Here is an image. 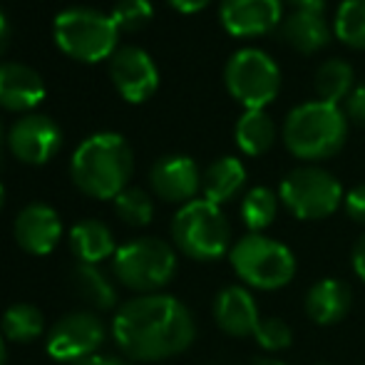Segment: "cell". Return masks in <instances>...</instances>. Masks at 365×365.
I'll list each match as a JSON object with an SVG mask.
<instances>
[{
	"mask_svg": "<svg viewBox=\"0 0 365 365\" xmlns=\"http://www.w3.org/2000/svg\"><path fill=\"white\" fill-rule=\"evenodd\" d=\"M112 336L130 361H167L192 346L197 323L179 298L147 293L117 311Z\"/></svg>",
	"mask_w": 365,
	"mask_h": 365,
	"instance_id": "cell-1",
	"label": "cell"
},
{
	"mask_svg": "<svg viewBox=\"0 0 365 365\" xmlns=\"http://www.w3.org/2000/svg\"><path fill=\"white\" fill-rule=\"evenodd\" d=\"M73 182L82 194L95 199H115L130 184L135 154L125 137L115 132L92 135L73 154Z\"/></svg>",
	"mask_w": 365,
	"mask_h": 365,
	"instance_id": "cell-2",
	"label": "cell"
},
{
	"mask_svg": "<svg viewBox=\"0 0 365 365\" xmlns=\"http://www.w3.org/2000/svg\"><path fill=\"white\" fill-rule=\"evenodd\" d=\"M348 140V117L323 100L293 107L284 122V145L296 159L323 162L336 157Z\"/></svg>",
	"mask_w": 365,
	"mask_h": 365,
	"instance_id": "cell-3",
	"label": "cell"
},
{
	"mask_svg": "<svg viewBox=\"0 0 365 365\" xmlns=\"http://www.w3.org/2000/svg\"><path fill=\"white\" fill-rule=\"evenodd\" d=\"M229 261L246 286L259 291H279L296 276V256L286 244L266 234H246L231 246Z\"/></svg>",
	"mask_w": 365,
	"mask_h": 365,
	"instance_id": "cell-4",
	"label": "cell"
},
{
	"mask_svg": "<svg viewBox=\"0 0 365 365\" xmlns=\"http://www.w3.org/2000/svg\"><path fill=\"white\" fill-rule=\"evenodd\" d=\"M172 239L184 256L209 264L231 251V226L221 207L207 199H194L174 214Z\"/></svg>",
	"mask_w": 365,
	"mask_h": 365,
	"instance_id": "cell-5",
	"label": "cell"
},
{
	"mask_svg": "<svg viewBox=\"0 0 365 365\" xmlns=\"http://www.w3.org/2000/svg\"><path fill=\"white\" fill-rule=\"evenodd\" d=\"M115 276L122 286L142 293H159L177 274V251L157 236L127 241L115 251Z\"/></svg>",
	"mask_w": 365,
	"mask_h": 365,
	"instance_id": "cell-6",
	"label": "cell"
},
{
	"mask_svg": "<svg viewBox=\"0 0 365 365\" xmlns=\"http://www.w3.org/2000/svg\"><path fill=\"white\" fill-rule=\"evenodd\" d=\"M120 28L112 15L95 8H70L55 20V43L80 63H100L117 53Z\"/></svg>",
	"mask_w": 365,
	"mask_h": 365,
	"instance_id": "cell-7",
	"label": "cell"
},
{
	"mask_svg": "<svg viewBox=\"0 0 365 365\" xmlns=\"http://www.w3.org/2000/svg\"><path fill=\"white\" fill-rule=\"evenodd\" d=\"M224 82L229 95L246 110H266L281 90V70L264 50L244 48L229 58Z\"/></svg>",
	"mask_w": 365,
	"mask_h": 365,
	"instance_id": "cell-8",
	"label": "cell"
},
{
	"mask_svg": "<svg viewBox=\"0 0 365 365\" xmlns=\"http://www.w3.org/2000/svg\"><path fill=\"white\" fill-rule=\"evenodd\" d=\"M284 207L301 221H318L336 214L343 202V187L321 167H298L284 177L279 187Z\"/></svg>",
	"mask_w": 365,
	"mask_h": 365,
	"instance_id": "cell-9",
	"label": "cell"
},
{
	"mask_svg": "<svg viewBox=\"0 0 365 365\" xmlns=\"http://www.w3.org/2000/svg\"><path fill=\"white\" fill-rule=\"evenodd\" d=\"M102 343H105V323L90 311H75L55 323L45 348L55 361H80L95 356Z\"/></svg>",
	"mask_w": 365,
	"mask_h": 365,
	"instance_id": "cell-10",
	"label": "cell"
},
{
	"mask_svg": "<svg viewBox=\"0 0 365 365\" xmlns=\"http://www.w3.org/2000/svg\"><path fill=\"white\" fill-rule=\"evenodd\" d=\"M110 77L117 92L132 105L147 102L159 87V70L154 60L147 55V50L135 45L117 48V53L110 58Z\"/></svg>",
	"mask_w": 365,
	"mask_h": 365,
	"instance_id": "cell-11",
	"label": "cell"
},
{
	"mask_svg": "<svg viewBox=\"0 0 365 365\" xmlns=\"http://www.w3.org/2000/svg\"><path fill=\"white\" fill-rule=\"evenodd\" d=\"M8 145L13 154L25 164H45L58 154L60 145H63V135L55 120L48 115H23L13 127H10Z\"/></svg>",
	"mask_w": 365,
	"mask_h": 365,
	"instance_id": "cell-12",
	"label": "cell"
},
{
	"mask_svg": "<svg viewBox=\"0 0 365 365\" xmlns=\"http://www.w3.org/2000/svg\"><path fill=\"white\" fill-rule=\"evenodd\" d=\"M219 20L234 38H259L284 20L281 0H221Z\"/></svg>",
	"mask_w": 365,
	"mask_h": 365,
	"instance_id": "cell-13",
	"label": "cell"
},
{
	"mask_svg": "<svg viewBox=\"0 0 365 365\" xmlns=\"http://www.w3.org/2000/svg\"><path fill=\"white\" fill-rule=\"evenodd\" d=\"M149 184L159 199L184 207V204L194 202L197 192L202 189V172L194 159L184 157V154H169L152 167Z\"/></svg>",
	"mask_w": 365,
	"mask_h": 365,
	"instance_id": "cell-14",
	"label": "cell"
},
{
	"mask_svg": "<svg viewBox=\"0 0 365 365\" xmlns=\"http://www.w3.org/2000/svg\"><path fill=\"white\" fill-rule=\"evenodd\" d=\"M13 231L20 249L33 256H45L58 246L60 236H63V224L53 207L35 202L20 209Z\"/></svg>",
	"mask_w": 365,
	"mask_h": 365,
	"instance_id": "cell-15",
	"label": "cell"
},
{
	"mask_svg": "<svg viewBox=\"0 0 365 365\" xmlns=\"http://www.w3.org/2000/svg\"><path fill=\"white\" fill-rule=\"evenodd\" d=\"M214 321L226 336L246 338L256 333L261 316L254 296L244 286H226L214 298Z\"/></svg>",
	"mask_w": 365,
	"mask_h": 365,
	"instance_id": "cell-16",
	"label": "cell"
},
{
	"mask_svg": "<svg viewBox=\"0 0 365 365\" xmlns=\"http://www.w3.org/2000/svg\"><path fill=\"white\" fill-rule=\"evenodd\" d=\"M45 100V82L38 70L23 63H0V107L30 112Z\"/></svg>",
	"mask_w": 365,
	"mask_h": 365,
	"instance_id": "cell-17",
	"label": "cell"
},
{
	"mask_svg": "<svg viewBox=\"0 0 365 365\" xmlns=\"http://www.w3.org/2000/svg\"><path fill=\"white\" fill-rule=\"evenodd\" d=\"M306 316L316 326H336L351 313L353 291L341 279H321L306 293Z\"/></svg>",
	"mask_w": 365,
	"mask_h": 365,
	"instance_id": "cell-18",
	"label": "cell"
},
{
	"mask_svg": "<svg viewBox=\"0 0 365 365\" xmlns=\"http://www.w3.org/2000/svg\"><path fill=\"white\" fill-rule=\"evenodd\" d=\"M279 35L284 43L303 55H313L328 48L333 33L321 10H293L279 25Z\"/></svg>",
	"mask_w": 365,
	"mask_h": 365,
	"instance_id": "cell-19",
	"label": "cell"
},
{
	"mask_svg": "<svg viewBox=\"0 0 365 365\" xmlns=\"http://www.w3.org/2000/svg\"><path fill=\"white\" fill-rule=\"evenodd\" d=\"M244 184H246V167L236 157H219L217 162L209 164L202 177L204 199L217 204V207L236 199V194L244 189Z\"/></svg>",
	"mask_w": 365,
	"mask_h": 365,
	"instance_id": "cell-20",
	"label": "cell"
},
{
	"mask_svg": "<svg viewBox=\"0 0 365 365\" xmlns=\"http://www.w3.org/2000/svg\"><path fill=\"white\" fill-rule=\"evenodd\" d=\"M70 244H73L75 256L82 264H100V261L115 256V236L110 226L97 219H85L73 226L70 231Z\"/></svg>",
	"mask_w": 365,
	"mask_h": 365,
	"instance_id": "cell-21",
	"label": "cell"
},
{
	"mask_svg": "<svg viewBox=\"0 0 365 365\" xmlns=\"http://www.w3.org/2000/svg\"><path fill=\"white\" fill-rule=\"evenodd\" d=\"M236 145L249 157H261L276 142V125L264 110H246L236 122Z\"/></svg>",
	"mask_w": 365,
	"mask_h": 365,
	"instance_id": "cell-22",
	"label": "cell"
},
{
	"mask_svg": "<svg viewBox=\"0 0 365 365\" xmlns=\"http://www.w3.org/2000/svg\"><path fill=\"white\" fill-rule=\"evenodd\" d=\"M353 68L341 58H331L316 70V95L318 100L328 102V105H341L343 100H348V95L353 92Z\"/></svg>",
	"mask_w": 365,
	"mask_h": 365,
	"instance_id": "cell-23",
	"label": "cell"
},
{
	"mask_svg": "<svg viewBox=\"0 0 365 365\" xmlns=\"http://www.w3.org/2000/svg\"><path fill=\"white\" fill-rule=\"evenodd\" d=\"M281 197L269 187H254L246 192L241 202V219L251 234H264L279 217Z\"/></svg>",
	"mask_w": 365,
	"mask_h": 365,
	"instance_id": "cell-24",
	"label": "cell"
},
{
	"mask_svg": "<svg viewBox=\"0 0 365 365\" xmlns=\"http://www.w3.org/2000/svg\"><path fill=\"white\" fill-rule=\"evenodd\" d=\"M73 286L80 293V298H85L90 306L100 308V311H110L117 303V291L110 284L105 274L97 269L95 264H80L73 271Z\"/></svg>",
	"mask_w": 365,
	"mask_h": 365,
	"instance_id": "cell-25",
	"label": "cell"
},
{
	"mask_svg": "<svg viewBox=\"0 0 365 365\" xmlns=\"http://www.w3.org/2000/svg\"><path fill=\"white\" fill-rule=\"evenodd\" d=\"M0 328H3V336L8 338L10 343H30L43 333L45 318H43V313L35 306H30V303H15V306H10L8 311L3 313Z\"/></svg>",
	"mask_w": 365,
	"mask_h": 365,
	"instance_id": "cell-26",
	"label": "cell"
},
{
	"mask_svg": "<svg viewBox=\"0 0 365 365\" xmlns=\"http://www.w3.org/2000/svg\"><path fill=\"white\" fill-rule=\"evenodd\" d=\"M333 35L348 48L365 50V0H343L338 5Z\"/></svg>",
	"mask_w": 365,
	"mask_h": 365,
	"instance_id": "cell-27",
	"label": "cell"
},
{
	"mask_svg": "<svg viewBox=\"0 0 365 365\" xmlns=\"http://www.w3.org/2000/svg\"><path fill=\"white\" fill-rule=\"evenodd\" d=\"M115 214L130 226H147L154 217V202L145 189L127 187L115 197Z\"/></svg>",
	"mask_w": 365,
	"mask_h": 365,
	"instance_id": "cell-28",
	"label": "cell"
},
{
	"mask_svg": "<svg viewBox=\"0 0 365 365\" xmlns=\"http://www.w3.org/2000/svg\"><path fill=\"white\" fill-rule=\"evenodd\" d=\"M112 20L120 30L125 33H135L149 25L154 15V8L149 0H117V5L112 8Z\"/></svg>",
	"mask_w": 365,
	"mask_h": 365,
	"instance_id": "cell-29",
	"label": "cell"
},
{
	"mask_svg": "<svg viewBox=\"0 0 365 365\" xmlns=\"http://www.w3.org/2000/svg\"><path fill=\"white\" fill-rule=\"evenodd\" d=\"M254 338H256V343L264 348V351L276 353V351H286V348H291L293 331H291V326L284 321V318L269 316V318H261Z\"/></svg>",
	"mask_w": 365,
	"mask_h": 365,
	"instance_id": "cell-30",
	"label": "cell"
},
{
	"mask_svg": "<svg viewBox=\"0 0 365 365\" xmlns=\"http://www.w3.org/2000/svg\"><path fill=\"white\" fill-rule=\"evenodd\" d=\"M343 207H346V214L351 217L356 224L365 226V184H358L343 199Z\"/></svg>",
	"mask_w": 365,
	"mask_h": 365,
	"instance_id": "cell-31",
	"label": "cell"
},
{
	"mask_svg": "<svg viewBox=\"0 0 365 365\" xmlns=\"http://www.w3.org/2000/svg\"><path fill=\"white\" fill-rule=\"evenodd\" d=\"M346 117L353 120L356 125L365 127V82L358 87H353V92L346 100Z\"/></svg>",
	"mask_w": 365,
	"mask_h": 365,
	"instance_id": "cell-32",
	"label": "cell"
},
{
	"mask_svg": "<svg viewBox=\"0 0 365 365\" xmlns=\"http://www.w3.org/2000/svg\"><path fill=\"white\" fill-rule=\"evenodd\" d=\"M351 264H353V271H356V276L365 284V234L356 241V244H353Z\"/></svg>",
	"mask_w": 365,
	"mask_h": 365,
	"instance_id": "cell-33",
	"label": "cell"
},
{
	"mask_svg": "<svg viewBox=\"0 0 365 365\" xmlns=\"http://www.w3.org/2000/svg\"><path fill=\"white\" fill-rule=\"evenodd\" d=\"M172 8H177L179 13H199V10L207 8L212 0H167Z\"/></svg>",
	"mask_w": 365,
	"mask_h": 365,
	"instance_id": "cell-34",
	"label": "cell"
},
{
	"mask_svg": "<svg viewBox=\"0 0 365 365\" xmlns=\"http://www.w3.org/2000/svg\"><path fill=\"white\" fill-rule=\"evenodd\" d=\"M289 5H293L296 10H321L326 8V0H286Z\"/></svg>",
	"mask_w": 365,
	"mask_h": 365,
	"instance_id": "cell-35",
	"label": "cell"
},
{
	"mask_svg": "<svg viewBox=\"0 0 365 365\" xmlns=\"http://www.w3.org/2000/svg\"><path fill=\"white\" fill-rule=\"evenodd\" d=\"M8 43H10V23H8V18H5L3 8H0V55L5 53Z\"/></svg>",
	"mask_w": 365,
	"mask_h": 365,
	"instance_id": "cell-36",
	"label": "cell"
},
{
	"mask_svg": "<svg viewBox=\"0 0 365 365\" xmlns=\"http://www.w3.org/2000/svg\"><path fill=\"white\" fill-rule=\"evenodd\" d=\"M73 365H110V361H107V356H87V358H80V361H75Z\"/></svg>",
	"mask_w": 365,
	"mask_h": 365,
	"instance_id": "cell-37",
	"label": "cell"
},
{
	"mask_svg": "<svg viewBox=\"0 0 365 365\" xmlns=\"http://www.w3.org/2000/svg\"><path fill=\"white\" fill-rule=\"evenodd\" d=\"M5 361H8V351H5L3 336H0V365H5Z\"/></svg>",
	"mask_w": 365,
	"mask_h": 365,
	"instance_id": "cell-38",
	"label": "cell"
},
{
	"mask_svg": "<svg viewBox=\"0 0 365 365\" xmlns=\"http://www.w3.org/2000/svg\"><path fill=\"white\" fill-rule=\"evenodd\" d=\"M107 361H110V365H135L130 361H122V358H107Z\"/></svg>",
	"mask_w": 365,
	"mask_h": 365,
	"instance_id": "cell-39",
	"label": "cell"
},
{
	"mask_svg": "<svg viewBox=\"0 0 365 365\" xmlns=\"http://www.w3.org/2000/svg\"><path fill=\"white\" fill-rule=\"evenodd\" d=\"M254 365H284L281 361H256Z\"/></svg>",
	"mask_w": 365,
	"mask_h": 365,
	"instance_id": "cell-40",
	"label": "cell"
},
{
	"mask_svg": "<svg viewBox=\"0 0 365 365\" xmlns=\"http://www.w3.org/2000/svg\"><path fill=\"white\" fill-rule=\"evenodd\" d=\"M3 207H5V189H3V184H0V212H3Z\"/></svg>",
	"mask_w": 365,
	"mask_h": 365,
	"instance_id": "cell-41",
	"label": "cell"
}]
</instances>
